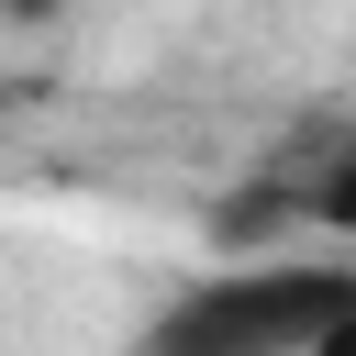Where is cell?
<instances>
[{"instance_id":"1","label":"cell","mask_w":356,"mask_h":356,"mask_svg":"<svg viewBox=\"0 0 356 356\" xmlns=\"http://www.w3.org/2000/svg\"><path fill=\"white\" fill-rule=\"evenodd\" d=\"M356 334V267L300 256H234L145 312L134 356H334Z\"/></svg>"},{"instance_id":"2","label":"cell","mask_w":356,"mask_h":356,"mask_svg":"<svg viewBox=\"0 0 356 356\" xmlns=\"http://www.w3.org/2000/svg\"><path fill=\"white\" fill-rule=\"evenodd\" d=\"M300 222H323V234H356V134L300 178Z\"/></svg>"},{"instance_id":"3","label":"cell","mask_w":356,"mask_h":356,"mask_svg":"<svg viewBox=\"0 0 356 356\" xmlns=\"http://www.w3.org/2000/svg\"><path fill=\"white\" fill-rule=\"evenodd\" d=\"M0 11H11L22 33H33V22H56V0H0Z\"/></svg>"}]
</instances>
